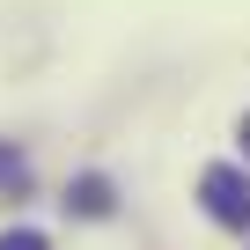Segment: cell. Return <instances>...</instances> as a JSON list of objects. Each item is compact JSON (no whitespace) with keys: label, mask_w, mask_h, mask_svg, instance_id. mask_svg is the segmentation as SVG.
I'll list each match as a JSON object with an SVG mask.
<instances>
[{"label":"cell","mask_w":250,"mask_h":250,"mask_svg":"<svg viewBox=\"0 0 250 250\" xmlns=\"http://www.w3.org/2000/svg\"><path fill=\"white\" fill-rule=\"evenodd\" d=\"M199 206L221 221V228H250V169H235V162H213L206 177H199Z\"/></svg>","instance_id":"obj_1"},{"label":"cell","mask_w":250,"mask_h":250,"mask_svg":"<svg viewBox=\"0 0 250 250\" xmlns=\"http://www.w3.org/2000/svg\"><path fill=\"white\" fill-rule=\"evenodd\" d=\"M74 221H110L118 213V191H110V177L103 169H81V177H66V199H59Z\"/></svg>","instance_id":"obj_2"},{"label":"cell","mask_w":250,"mask_h":250,"mask_svg":"<svg viewBox=\"0 0 250 250\" xmlns=\"http://www.w3.org/2000/svg\"><path fill=\"white\" fill-rule=\"evenodd\" d=\"M22 191H30V155L0 140V199H22Z\"/></svg>","instance_id":"obj_3"},{"label":"cell","mask_w":250,"mask_h":250,"mask_svg":"<svg viewBox=\"0 0 250 250\" xmlns=\"http://www.w3.org/2000/svg\"><path fill=\"white\" fill-rule=\"evenodd\" d=\"M0 250H52V235H37V228H0Z\"/></svg>","instance_id":"obj_4"},{"label":"cell","mask_w":250,"mask_h":250,"mask_svg":"<svg viewBox=\"0 0 250 250\" xmlns=\"http://www.w3.org/2000/svg\"><path fill=\"white\" fill-rule=\"evenodd\" d=\"M243 155H250V118H243Z\"/></svg>","instance_id":"obj_5"}]
</instances>
